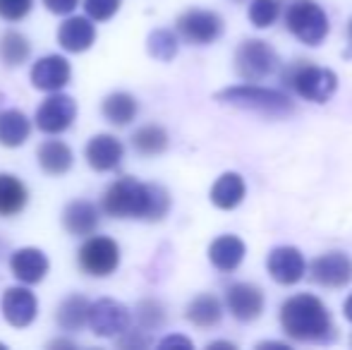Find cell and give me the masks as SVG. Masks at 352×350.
Listing matches in <instances>:
<instances>
[{"label": "cell", "instance_id": "23", "mask_svg": "<svg viewBox=\"0 0 352 350\" xmlns=\"http://www.w3.org/2000/svg\"><path fill=\"white\" fill-rule=\"evenodd\" d=\"M185 317H187V322L199 329H213V327H218L223 319V303L211 293L197 295V298L187 305Z\"/></svg>", "mask_w": 352, "mask_h": 350}, {"label": "cell", "instance_id": "21", "mask_svg": "<svg viewBox=\"0 0 352 350\" xmlns=\"http://www.w3.org/2000/svg\"><path fill=\"white\" fill-rule=\"evenodd\" d=\"M247 195L245 177L240 173H223L211 187V204L223 211H232L242 204Z\"/></svg>", "mask_w": 352, "mask_h": 350}, {"label": "cell", "instance_id": "17", "mask_svg": "<svg viewBox=\"0 0 352 350\" xmlns=\"http://www.w3.org/2000/svg\"><path fill=\"white\" fill-rule=\"evenodd\" d=\"M48 269H51V262L36 248H22L17 252H12V257H10V271H12V276L27 285L41 283L46 278Z\"/></svg>", "mask_w": 352, "mask_h": 350}, {"label": "cell", "instance_id": "27", "mask_svg": "<svg viewBox=\"0 0 352 350\" xmlns=\"http://www.w3.org/2000/svg\"><path fill=\"white\" fill-rule=\"evenodd\" d=\"M89 300L84 295H70L65 298L60 305H58V324H60L63 331H79V329L87 324V317H89Z\"/></svg>", "mask_w": 352, "mask_h": 350}, {"label": "cell", "instance_id": "26", "mask_svg": "<svg viewBox=\"0 0 352 350\" xmlns=\"http://www.w3.org/2000/svg\"><path fill=\"white\" fill-rule=\"evenodd\" d=\"M101 113L111 125L125 127L137 118V113H140V103H137V98L132 96V94L113 91L111 96H106V101H103Z\"/></svg>", "mask_w": 352, "mask_h": 350}, {"label": "cell", "instance_id": "39", "mask_svg": "<svg viewBox=\"0 0 352 350\" xmlns=\"http://www.w3.org/2000/svg\"><path fill=\"white\" fill-rule=\"evenodd\" d=\"M343 314H345V319L352 324V293L348 295V300H345V305H343Z\"/></svg>", "mask_w": 352, "mask_h": 350}, {"label": "cell", "instance_id": "7", "mask_svg": "<svg viewBox=\"0 0 352 350\" xmlns=\"http://www.w3.org/2000/svg\"><path fill=\"white\" fill-rule=\"evenodd\" d=\"M77 262L82 266L84 274L96 276V278H106L120 264V248L113 238L106 235H91L87 243L79 248Z\"/></svg>", "mask_w": 352, "mask_h": 350}, {"label": "cell", "instance_id": "11", "mask_svg": "<svg viewBox=\"0 0 352 350\" xmlns=\"http://www.w3.org/2000/svg\"><path fill=\"white\" fill-rule=\"evenodd\" d=\"M311 283L321 288H345L352 281V259L345 252H324L309 264Z\"/></svg>", "mask_w": 352, "mask_h": 350}, {"label": "cell", "instance_id": "14", "mask_svg": "<svg viewBox=\"0 0 352 350\" xmlns=\"http://www.w3.org/2000/svg\"><path fill=\"white\" fill-rule=\"evenodd\" d=\"M0 309H3V317L10 327L14 329H24L36 319L38 312V303L36 295L29 288H22V285H14V288H8L3 293V300H0Z\"/></svg>", "mask_w": 352, "mask_h": 350}, {"label": "cell", "instance_id": "4", "mask_svg": "<svg viewBox=\"0 0 352 350\" xmlns=\"http://www.w3.org/2000/svg\"><path fill=\"white\" fill-rule=\"evenodd\" d=\"M285 27L305 46H321L329 36V14L314 0H295L285 12Z\"/></svg>", "mask_w": 352, "mask_h": 350}, {"label": "cell", "instance_id": "10", "mask_svg": "<svg viewBox=\"0 0 352 350\" xmlns=\"http://www.w3.org/2000/svg\"><path fill=\"white\" fill-rule=\"evenodd\" d=\"M77 116V103L72 96L51 91V96L36 108V127L46 135H60L72 125Z\"/></svg>", "mask_w": 352, "mask_h": 350}, {"label": "cell", "instance_id": "9", "mask_svg": "<svg viewBox=\"0 0 352 350\" xmlns=\"http://www.w3.org/2000/svg\"><path fill=\"white\" fill-rule=\"evenodd\" d=\"M87 324L91 331L101 338H116L122 331H127L132 324V314L127 305L118 303L113 298H101L96 303L89 305V317Z\"/></svg>", "mask_w": 352, "mask_h": 350}, {"label": "cell", "instance_id": "22", "mask_svg": "<svg viewBox=\"0 0 352 350\" xmlns=\"http://www.w3.org/2000/svg\"><path fill=\"white\" fill-rule=\"evenodd\" d=\"M36 159L43 173L48 175H65L72 168V149L60 140H46L36 149Z\"/></svg>", "mask_w": 352, "mask_h": 350}, {"label": "cell", "instance_id": "35", "mask_svg": "<svg viewBox=\"0 0 352 350\" xmlns=\"http://www.w3.org/2000/svg\"><path fill=\"white\" fill-rule=\"evenodd\" d=\"M144 329H135V331H122L120 336H116L118 338V346L120 348H146L148 346V338L144 336Z\"/></svg>", "mask_w": 352, "mask_h": 350}, {"label": "cell", "instance_id": "31", "mask_svg": "<svg viewBox=\"0 0 352 350\" xmlns=\"http://www.w3.org/2000/svg\"><path fill=\"white\" fill-rule=\"evenodd\" d=\"M247 17L256 29H269L280 17V3L278 0H252Z\"/></svg>", "mask_w": 352, "mask_h": 350}, {"label": "cell", "instance_id": "42", "mask_svg": "<svg viewBox=\"0 0 352 350\" xmlns=\"http://www.w3.org/2000/svg\"><path fill=\"white\" fill-rule=\"evenodd\" d=\"M348 41H350L348 56H352V17H350V22H348Z\"/></svg>", "mask_w": 352, "mask_h": 350}, {"label": "cell", "instance_id": "28", "mask_svg": "<svg viewBox=\"0 0 352 350\" xmlns=\"http://www.w3.org/2000/svg\"><path fill=\"white\" fill-rule=\"evenodd\" d=\"M32 56V43L24 34L19 32H5L0 36V63L8 67H17L29 61Z\"/></svg>", "mask_w": 352, "mask_h": 350}, {"label": "cell", "instance_id": "24", "mask_svg": "<svg viewBox=\"0 0 352 350\" xmlns=\"http://www.w3.org/2000/svg\"><path fill=\"white\" fill-rule=\"evenodd\" d=\"M32 135V122L17 108H8V111H0V144L3 146H22L24 142Z\"/></svg>", "mask_w": 352, "mask_h": 350}, {"label": "cell", "instance_id": "1", "mask_svg": "<svg viewBox=\"0 0 352 350\" xmlns=\"http://www.w3.org/2000/svg\"><path fill=\"white\" fill-rule=\"evenodd\" d=\"M101 209L113 219L161 221L170 211V195L156 182H140L135 177H120L106 190Z\"/></svg>", "mask_w": 352, "mask_h": 350}, {"label": "cell", "instance_id": "37", "mask_svg": "<svg viewBox=\"0 0 352 350\" xmlns=\"http://www.w3.org/2000/svg\"><path fill=\"white\" fill-rule=\"evenodd\" d=\"M158 348H195V343L185 336H168L158 343Z\"/></svg>", "mask_w": 352, "mask_h": 350}, {"label": "cell", "instance_id": "12", "mask_svg": "<svg viewBox=\"0 0 352 350\" xmlns=\"http://www.w3.org/2000/svg\"><path fill=\"white\" fill-rule=\"evenodd\" d=\"M264 290L254 283H232L226 290V307L237 322H254L264 312Z\"/></svg>", "mask_w": 352, "mask_h": 350}, {"label": "cell", "instance_id": "8", "mask_svg": "<svg viewBox=\"0 0 352 350\" xmlns=\"http://www.w3.org/2000/svg\"><path fill=\"white\" fill-rule=\"evenodd\" d=\"M223 19L213 10H201L192 8L187 12H182L175 22V29L187 43L192 46H209L223 34Z\"/></svg>", "mask_w": 352, "mask_h": 350}, {"label": "cell", "instance_id": "16", "mask_svg": "<svg viewBox=\"0 0 352 350\" xmlns=\"http://www.w3.org/2000/svg\"><path fill=\"white\" fill-rule=\"evenodd\" d=\"M70 77H72V67L63 56L38 58L32 67V85L38 91H60L63 87H67Z\"/></svg>", "mask_w": 352, "mask_h": 350}, {"label": "cell", "instance_id": "38", "mask_svg": "<svg viewBox=\"0 0 352 350\" xmlns=\"http://www.w3.org/2000/svg\"><path fill=\"white\" fill-rule=\"evenodd\" d=\"M256 348H280V350H287V343H278V341H264V343H256Z\"/></svg>", "mask_w": 352, "mask_h": 350}, {"label": "cell", "instance_id": "19", "mask_svg": "<svg viewBox=\"0 0 352 350\" xmlns=\"http://www.w3.org/2000/svg\"><path fill=\"white\" fill-rule=\"evenodd\" d=\"M63 226L74 238L94 235L98 228V206L87 199H74L63 211Z\"/></svg>", "mask_w": 352, "mask_h": 350}, {"label": "cell", "instance_id": "41", "mask_svg": "<svg viewBox=\"0 0 352 350\" xmlns=\"http://www.w3.org/2000/svg\"><path fill=\"white\" fill-rule=\"evenodd\" d=\"M51 348H74V343L72 341H63V338H60V341H53Z\"/></svg>", "mask_w": 352, "mask_h": 350}, {"label": "cell", "instance_id": "2", "mask_svg": "<svg viewBox=\"0 0 352 350\" xmlns=\"http://www.w3.org/2000/svg\"><path fill=\"white\" fill-rule=\"evenodd\" d=\"M280 327L292 341L302 343H329L336 336L331 312L311 293L292 295L283 303Z\"/></svg>", "mask_w": 352, "mask_h": 350}, {"label": "cell", "instance_id": "43", "mask_svg": "<svg viewBox=\"0 0 352 350\" xmlns=\"http://www.w3.org/2000/svg\"><path fill=\"white\" fill-rule=\"evenodd\" d=\"M3 101H5V96H3V94H0V106H3Z\"/></svg>", "mask_w": 352, "mask_h": 350}, {"label": "cell", "instance_id": "33", "mask_svg": "<svg viewBox=\"0 0 352 350\" xmlns=\"http://www.w3.org/2000/svg\"><path fill=\"white\" fill-rule=\"evenodd\" d=\"M84 10L94 22H108L120 10V0H84Z\"/></svg>", "mask_w": 352, "mask_h": 350}, {"label": "cell", "instance_id": "44", "mask_svg": "<svg viewBox=\"0 0 352 350\" xmlns=\"http://www.w3.org/2000/svg\"><path fill=\"white\" fill-rule=\"evenodd\" d=\"M235 3H242V0H235Z\"/></svg>", "mask_w": 352, "mask_h": 350}, {"label": "cell", "instance_id": "6", "mask_svg": "<svg viewBox=\"0 0 352 350\" xmlns=\"http://www.w3.org/2000/svg\"><path fill=\"white\" fill-rule=\"evenodd\" d=\"M287 85L295 89L302 98H307V101L326 103L338 91V77L329 67L302 63V65H295L292 72H287Z\"/></svg>", "mask_w": 352, "mask_h": 350}, {"label": "cell", "instance_id": "29", "mask_svg": "<svg viewBox=\"0 0 352 350\" xmlns=\"http://www.w3.org/2000/svg\"><path fill=\"white\" fill-rule=\"evenodd\" d=\"M132 146L142 156H158L168 149V132L161 125H144L132 135Z\"/></svg>", "mask_w": 352, "mask_h": 350}, {"label": "cell", "instance_id": "36", "mask_svg": "<svg viewBox=\"0 0 352 350\" xmlns=\"http://www.w3.org/2000/svg\"><path fill=\"white\" fill-rule=\"evenodd\" d=\"M43 5H46L53 14H70L77 10L79 0H43Z\"/></svg>", "mask_w": 352, "mask_h": 350}, {"label": "cell", "instance_id": "40", "mask_svg": "<svg viewBox=\"0 0 352 350\" xmlns=\"http://www.w3.org/2000/svg\"><path fill=\"white\" fill-rule=\"evenodd\" d=\"M216 348H228V350H235V346L228 341H216V343H209V350H216Z\"/></svg>", "mask_w": 352, "mask_h": 350}, {"label": "cell", "instance_id": "13", "mask_svg": "<svg viewBox=\"0 0 352 350\" xmlns=\"http://www.w3.org/2000/svg\"><path fill=\"white\" fill-rule=\"evenodd\" d=\"M266 269H269V276L280 285H295L305 278L307 274V264L305 257L297 248H290V245H283V248H274L266 259Z\"/></svg>", "mask_w": 352, "mask_h": 350}, {"label": "cell", "instance_id": "34", "mask_svg": "<svg viewBox=\"0 0 352 350\" xmlns=\"http://www.w3.org/2000/svg\"><path fill=\"white\" fill-rule=\"evenodd\" d=\"M34 0H0V17L8 22H19L32 12Z\"/></svg>", "mask_w": 352, "mask_h": 350}, {"label": "cell", "instance_id": "20", "mask_svg": "<svg viewBox=\"0 0 352 350\" xmlns=\"http://www.w3.org/2000/svg\"><path fill=\"white\" fill-rule=\"evenodd\" d=\"M247 245L237 235H221L209 245V262L218 271H235L237 266L245 262Z\"/></svg>", "mask_w": 352, "mask_h": 350}, {"label": "cell", "instance_id": "18", "mask_svg": "<svg viewBox=\"0 0 352 350\" xmlns=\"http://www.w3.org/2000/svg\"><path fill=\"white\" fill-rule=\"evenodd\" d=\"M96 41V27L89 17H67L58 29V43L67 53H84Z\"/></svg>", "mask_w": 352, "mask_h": 350}, {"label": "cell", "instance_id": "15", "mask_svg": "<svg viewBox=\"0 0 352 350\" xmlns=\"http://www.w3.org/2000/svg\"><path fill=\"white\" fill-rule=\"evenodd\" d=\"M87 164L91 166L98 173H108V171H116L122 164V156H125V146L118 137L113 135H96L89 140L87 149Z\"/></svg>", "mask_w": 352, "mask_h": 350}, {"label": "cell", "instance_id": "5", "mask_svg": "<svg viewBox=\"0 0 352 350\" xmlns=\"http://www.w3.org/2000/svg\"><path fill=\"white\" fill-rule=\"evenodd\" d=\"M280 61L269 41L247 39L235 51V72L245 82H261L278 70Z\"/></svg>", "mask_w": 352, "mask_h": 350}, {"label": "cell", "instance_id": "3", "mask_svg": "<svg viewBox=\"0 0 352 350\" xmlns=\"http://www.w3.org/2000/svg\"><path fill=\"white\" fill-rule=\"evenodd\" d=\"M218 103L226 106H235L242 111H252L256 116L266 118H287L295 113V103L290 101L287 94L278 91V89L259 87V85H237L228 87L216 94Z\"/></svg>", "mask_w": 352, "mask_h": 350}, {"label": "cell", "instance_id": "25", "mask_svg": "<svg viewBox=\"0 0 352 350\" xmlns=\"http://www.w3.org/2000/svg\"><path fill=\"white\" fill-rule=\"evenodd\" d=\"M27 201H29L27 185L17 175L0 173V216L3 219L17 216L19 211H24Z\"/></svg>", "mask_w": 352, "mask_h": 350}, {"label": "cell", "instance_id": "32", "mask_svg": "<svg viewBox=\"0 0 352 350\" xmlns=\"http://www.w3.org/2000/svg\"><path fill=\"white\" fill-rule=\"evenodd\" d=\"M137 322H140V329H144V331H156V329H161L163 322H166L163 305L156 303V300H142V303L137 305Z\"/></svg>", "mask_w": 352, "mask_h": 350}, {"label": "cell", "instance_id": "30", "mask_svg": "<svg viewBox=\"0 0 352 350\" xmlns=\"http://www.w3.org/2000/svg\"><path fill=\"white\" fill-rule=\"evenodd\" d=\"M148 56L156 58V61L170 63L177 56V36L170 29H156V32L148 34L146 39Z\"/></svg>", "mask_w": 352, "mask_h": 350}]
</instances>
